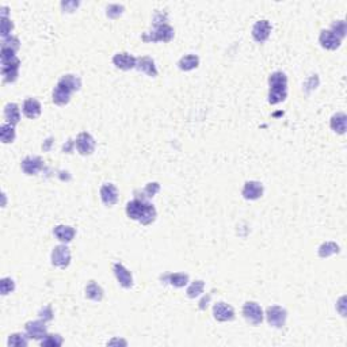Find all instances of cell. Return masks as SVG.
<instances>
[{"instance_id": "32", "label": "cell", "mask_w": 347, "mask_h": 347, "mask_svg": "<svg viewBox=\"0 0 347 347\" xmlns=\"http://www.w3.org/2000/svg\"><path fill=\"white\" fill-rule=\"evenodd\" d=\"M64 343V341H62V338H61L60 335H57V334H52V335H48L46 334V336L43 338L42 341H41V346H45V347H59L61 346Z\"/></svg>"}, {"instance_id": "18", "label": "cell", "mask_w": 347, "mask_h": 347, "mask_svg": "<svg viewBox=\"0 0 347 347\" xmlns=\"http://www.w3.org/2000/svg\"><path fill=\"white\" fill-rule=\"evenodd\" d=\"M136 68H137L140 72L146 73V75L151 76V78L158 76V69H156V65H155V61H153V59H151V57H148V56L139 57V59H137V62H136Z\"/></svg>"}, {"instance_id": "23", "label": "cell", "mask_w": 347, "mask_h": 347, "mask_svg": "<svg viewBox=\"0 0 347 347\" xmlns=\"http://www.w3.org/2000/svg\"><path fill=\"white\" fill-rule=\"evenodd\" d=\"M198 65H200V59H198V56L197 55H186L178 61V67H179V69H182L184 72L193 71V69H195Z\"/></svg>"}, {"instance_id": "36", "label": "cell", "mask_w": 347, "mask_h": 347, "mask_svg": "<svg viewBox=\"0 0 347 347\" xmlns=\"http://www.w3.org/2000/svg\"><path fill=\"white\" fill-rule=\"evenodd\" d=\"M12 29H14V24H12L11 20L7 17H1V37L7 38V37L11 36L10 33L12 31Z\"/></svg>"}, {"instance_id": "37", "label": "cell", "mask_w": 347, "mask_h": 347, "mask_svg": "<svg viewBox=\"0 0 347 347\" xmlns=\"http://www.w3.org/2000/svg\"><path fill=\"white\" fill-rule=\"evenodd\" d=\"M159 190H160V184H159L158 182H151L145 186L144 194H145V197H148V198H152V197L158 194Z\"/></svg>"}, {"instance_id": "33", "label": "cell", "mask_w": 347, "mask_h": 347, "mask_svg": "<svg viewBox=\"0 0 347 347\" xmlns=\"http://www.w3.org/2000/svg\"><path fill=\"white\" fill-rule=\"evenodd\" d=\"M331 31H332L336 37H339L341 40H343V38L346 37L347 31L346 22H345V20H335V22L332 23V26H331Z\"/></svg>"}, {"instance_id": "12", "label": "cell", "mask_w": 347, "mask_h": 347, "mask_svg": "<svg viewBox=\"0 0 347 347\" xmlns=\"http://www.w3.org/2000/svg\"><path fill=\"white\" fill-rule=\"evenodd\" d=\"M213 316L217 322H231L235 319V311L231 305L220 301L213 306Z\"/></svg>"}, {"instance_id": "11", "label": "cell", "mask_w": 347, "mask_h": 347, "mask_svg": "<svg viewBox=\"0 0 347 347\" xmlns=\"http://www.w3.org/2000/svg\"><path fill=\"white\" fill-rule=\"evenodd\" d=\"M113 270H114V274H116L118 284H120L123 289H130V287L133 286V277H132V273H130L122 263H114Z\"/></svg>"}, {"instance_id": "39", "label": "cell", "mask_w": 347, "mask_h": 347, "mask_svg": "<svg viewBox=\"0 0 347 347\" xmlns=\"http://www.w3.org/2000/svg\"><path fill=\"white\" fill-rule=\"evenodd\" d=\"M317 84H319V78H317V75H313L312 78H309V79L305 82V84H304L305 92L308 94V92L311 91V90H315V88L317 87Z\"/></svg>"}, {"instance_id": "28", "label": "cell", "mask_w": 347, "mask_h": 347, "mask_svg": "<svg viewBox=\"0 0 347 347\" xmlns=\"http://www.w3.org/2000/svg\"><path fill=\"white\" fill-rule=\"evenodd\" d=\"M0 140L3 144H10L15 140V129L10 123H3L0 126Z\"/></svg>"}, {"instance_id": "8", "label": "cell", "mask_w": 347, "mask_h": 347, "mask_svg": "<svg viewBox=\"0 0 347 347\" xmlns=\"http://www.w3.org/2000/svg\"><path fill=\"white\" fill-rule=\"evenodd\" d=\"M75 145H76L78 152L80 155H84V156L85 155H91L95 151V140H94L91 134L87 133V132H83L76 137Z\"/></svg>"}, {"instance_id": "14", "label": "cell", "mask_w": 347, "mask_h": 347, "mask_svg": "<svg viewBox=\"0 0 347 347\" xmlns=\"http://www.w3.org/2000/svg\"><path fill=\"white\" fill-rule=\"evenodd\" d=\"M319 42L322 45V48L327 50H336L341 46L342 40L339 37H336L331 30H323L319 36Z\"/></svg>"}, {"instance_id": "4", "label": "cell", "mask_w": 347, "mask_h": 347, "mask_svg": "<svg viewBox=\"0 0 347 347\" xmlns=\"http://www.w3.org/2000/svg\"><path fill=\"white\" fill-rule=\"evenodd\" d=\"M172 38H174V29L168 23H162L156 24L151 33H145L143 36V41H145V42H158V41L170 42Z\"/></svg>"}, {"instance_id": "29", "label": "cell", "mask_w": 347, "mask_h": 347, "mask_svg": "<svg viewBox=\"0 0 347 347\" xmlns=\"http://www.w3.org/2000/svg\"><path fill=\"white\" fill-rule=\"evenodd\" d=\"M339 252V245L334 242H326L319 247V256L320 258H328Z\"/></svg>"}, {"instance_id": "27", "label": "cell", "mask_w": 347, "mask_h": 347, "mask_svg": "<svg viewBox=\"0 0 347 347\" xmlns=\"http://www.w3.org/2000/svg\"><path fill=\"white\" fill-rule=\"evenodd\" d=\"M164 280L168 281L172 286L183 287L189 282V275L184 274V273H174V274H168L167 277H164Z\"/></svg>"}, {"instance_id": "16", "label": "cell", "mask_w": 347, "mask_h": 347, "mask_svg": "<svg viewBox=\"0 0 347 347\" xmlns=\"http://www.w3.org/2000/svg\"><path fill=\"white\" fill-rule=\"evenodd\" d=\"M136 62H137V59L134 56L129 55V53H117L113 57V64L116 65L118 69H122V71H130L136 68Z\"/></svg>"}, {"instance_id": "41", "label": "cell", "mask_w": 347, "mask_h": 347, "mask_svg": "<svg viewBox=\"0 0 347 347\" xmlns=\"http://www.w3.org/2000/svg\"><path fill=\"white\" fill-rule=\"evenodd\" d=\"M78 6H79V1H62V3H61L62 10L67 12L75 11V10L78 8Z\"/></svg>"}, {"instance_id": "21", "label": "cell", "mask_w": 347, "mask_h": 347, "mask_svg": "<svg viewBox=\"0 0 347 347\" xmlns=\"http://www.w3.org/2000/svg\"><path fill=\"white\" fill-rule=\"evenodd\" d=\"M53 233H55V236L60 242H62V243H69V242H72L73 238H75V235H76V231L73 229L72 226H68V225H57L53 229Z\"/></svg>"}, {"instance_id": "13", "label": "cell", "mask_w": 347, "mask_h": 347, "mask_svg": "<svg viewBox=\"0 0 347 347\" xmlns=\"http://www.w3.org/2000/svg\"><path fill=\"white\" fill-rule=\"evenodd\" d=\"M101 200L103 202L106 206H113L116 205L117 201H118V190L117 187L113 184V183H106L101 187Z\"/></svg>"}, {"instance_id": "31", "label": "cell", "mask_w": 347, "mask_h": 347, "mask_svg": "<svg viewBox=\"0 0 347 347\" xmlns=\"http://www.w3.org/2000/svg\"><path fill=\"white\" fill-rule=\"evenodd\" d=\"M204 287H205V282L201 280L194 281L189 287H187V296L190 299H195L198 297L202 292H204Z\"/></svg>"}, {"instance_id": "34", "label": "cell", "mask_w": 347, "mask_h": 347, "mask_svg": "<svg viewBox=\"0 0 347 347\" xmlns=\"http://www.w3.org/2000/svg\"><path fill=\"white\" fill-rule=\"evenodd\" d=\"M14 289H15V282L10 277L1 278V281H0V292L3 296H7L8 293L14 292Z\"/></svg>"}, {"instance_id": "25", "label": "cell", "mask_w": 347, "mask_h": 347, "mask_svg": "<svg viewBox=\"0 0 347 347\" xmlns=\"http://www.w3.org/2000/svg\"><path fill=\"white\" fill-rule=\"evenodd\" d=\"M103 289L99 286L95 281H91L85 287V297L92 300V301H101L103 299Z\"/></svg>"}, {"instance_id": "24", "label": "cell", "mask_w": 347, "mask_h": 347, "mask_svg": "<svg viewBox=\"0 0 347 347\" xmlns=\"http://www.w3.org/2000/svg\"><path fill=\"white\" fill-rule=\"evenodd\" d=\"M4 117H6L7 123H10L12 126H15L20 120V111L17 103H8L4 107Z\"/></svg>"}, {"instance_id": "22", "label": "cell", "mask_w": 347, "mask_h": 347, "mask_svg": "<svg viewBox=\"0 0 347 347\" xmlns=\"http://www.w3.org/2000/svg\"><path fill=\"white\" fill-rule=\"evenodd\" d=\"M347 126V116L345 113H336L331 118V129L335 133L343 134L346 132Z\"/></svg>"}, {"instance_id": "20", "label": "cell", "mask_w": 347, "mask_h": 347, "mask_svg": "<svg viewBox=\"0 0 347 347\" xmlns=\"http://www.w3.org/2000/svg\"><path fill=\"white\" fill-rule=\"evenodd\" d=\"M41 103L37 101V99H34V98H27L26 101H24L23 103V114L27 118H31V120H34V118H37V117L41 114Z\"/></svg>"}, {"instance_id": "42", "label": "cell", "mask_w": 347, "mask_h": 347, "mask_svg": "<svg viewBox=\"0 0 347 347\" xmlns=\"http://www.w3.org/2000/svg\"><path fill=\"white\" fill-rule=\"evenodd\" d=\"M209 301H210V294H207V296H205L204 299L200 301V309H206V306H207V304H209Z\"/></svg>"}, {"instance_id": "6", "label": "cell", "mask_w": 347, "mask_h": 347, "mask_svg": "<svg viewBox=\"0 0 347 347\" xmlns=\"http://www.w3.org/2000/svg\"><path fill=\"white\" fill-rule=\"evenodd\" d=\"M266 317H267V322L271 327L282 328L285 326V323H286L287 312L284 308L278 306V305H273V306H268L267 308Z\"/></svg>"}, {"instance_id": "38", "label": "cell", "mask_w": 347, "mask_h": 347, "mask_svg": "<svg viewBox=\"0 0 347 347\" xmlns=\"http://www.w3.org/2000/svg\"><path fill=\"white\" fill-rule=\"evenodd\" d=\"M123 6H121V4H110L109 7H107V17L109 18H118L120 15H121L122 12H123Z\"/></svg>"}, {"instance_id": "40", "label": "cell", "mask_w": 347, "mask_h": 347, "mask_svg": "<svg viewBox=\"0 0 347 347\" xmlns=\"http://www.w3.org/2000/svg\"><path fill=\"white\" fill-rule=\"evenodd\" d=\"M40 316H41V319H42L43 322H50V320L53 319V311H52V306H50V305H48V306H45L43 309H41V311H40Z\"/></svg>"}, {"instance_id": "17", "label": "cell", "mask_w": 347, "mask_h": 347, "mask_svg": "<svg viewBox=\"0 0 347 347\" xmlns=\"http://www.w3.org/2000/svg\"><path fill=\"white\" fill-rule=\"evenodd\" d=\"M43 168V160L38 156H27L22 162V170L26 175H37Z\"/></svg>"}, {"instance_id": "3", "label": "cell", "mask_w": 347, "mask_h": 347, "mask_svg": "<svg viewBox=\"0 0 347 347\" xmlns=\"http://www.w3.org/2000/svg\"><path fill=\"white\" fill-rule=\"evenodd\" d=\"M0 59H1L3 80L6 83H14L15 80L18 79L19 65H20V60L15 55V50L8 48H1Z\"/></svg>"}, {"instance_id": "19", "label": "cell", "mask_w": 347, "mask_h": 347, "mask_svg": "<svg viewBox=\"0 0 347 347\" xmlns=\"http://www.w3.org/2000/svg\"><path fill=\"white\" fill-rule=\"evenodd\" d=\"M71 95H72V91H71L69 88L57 83L55 91H53V98H52V99H53V103L57 104V106H65V104L69 103Z\"/></svg>"}, {"instance_id": "30", "label": "cell", "mask_w": 347, "mask_h": 347, "mask_svg": "<svg viewBox=\"0 0 347 347\" xmlns=\"http://www.w3.org/2000/svg\"><path fill=\"white\" fill-rule=\"evenodd\" d=\"M27 338H29V336L23 335V334H12V335H10V338H8L7 345L10 347H26L29 345Z\"/></svg>"}, {"instance_id": "35", "label": "cell", "mask_w": 347, "mask_h": 347, "mask_svg": "<svg viewBox=\"0 0 347 347\" xmlns=\"http://www.w3.org/2000/svg\"><path fill=\"white\" fill-rule=\"evenodd\" d=\"M19 40L17 38V37L14 36H10L7 37V38H3V41H1V48H8V49H12V50H18L19 49Z\"/></svg>"}, {"instance_id": "1", "label": "cell", "mask_w": 347, "mask_h": 347, "mask_svg": "<svg viewBox=\"0 0 347 347\" xmlns=\"http://www.w3.org/2000/svg\"><path fill=\"white\" fill-rule=\"evenodd\" d=\"M126 214L129 219L136 220L143 225H149L156 220V209L152 204L146 202L143 198H134L133 201L128 202Z\"/></svg>"}, {"instance_id": "15", "label": "cell", "mask_w": 347, "mask_h": 347, "mask_svg": "<svg viewBox=\"0 0 347 347\" xmlns=\"http://www.w3.org/2000/svg\"><path fill=\"white\" fill-rule=\"evenodd\" d=\"M242 195L245 200H258L263 195V186L261 182L256 181H248L244 183V187L242 190Z\"/></svg>"}, {"instance_id": "7", "label": "cell", "mask_w": 347, "mask_h": 347, "mask_svg": "<svg viewBox=\"0 0 347 347\" xmlns=\"http://www.w3.org/2000/svg\"><path fill=\"white\" fill-rule=\"evenodd\" d=\"M71 263V251L67 245L61 244L52 251V265L59 268H67Z\"/></svg>"}, {"instance_id": "5", "label": "cell", "mask_w": 347, "mask_h": 347, "mask_svg": "<svg viewBox=\"0 0 347 347\" xmlns=\"http://www.w3.org/2000/svg\"><path fill=\"white\" fill-rule=\"evenodd\" d=\"M244 319L252 326H258L263 322V311L261 305L255 301H247L243 305Z\"/></svg>"}, {"instance_id": "10", "label": "cell", "mask_w": 347, "mask_h": 347, "mask_svg": "<svg viewBox=\"0 0 347 347\" xmlns=\"http://www.w3.org/2000/svg\"><path fill=\"white\" fill-rule=\"evenodd\" d=\"M271 34V24L266 19L258 20L254 27H252V37L256 42L263 43L268 40V37Z\"/></svg>"}, {"instance_id": "9", "label": "cell", "mask_w": 347, "mask_h": 347, "mask_svg": "<svg viewBox=\"0 0 347 347\" xmlns=\"http://www.w3.org/2000/svg\"><path fill=\"white\" fill-rule=\"evenodd\" d=\"M46 322L43 320H34V322H29L26 323L24 326V329H26V334L29 338L31 339H36V341H40V339H43L46 334H48V328H46Z\"/></svg>"}, {"instance_id": "26", "label": "cell", "mask_w": 347, "mask_h": 347, "mask_svg": "<svg viewBox=\"0 0 347 347\" xmlns=\"http://www.w3.org/2000/svg\"><path fill=\"white\" fill-rule=\"evenodd\" d=\"M57 83H59V84H62L64 87H67V88H69L72 92L79 91L80 87H82V82H80L79 78L75 76V75H64V76H61L60 79H59Z\"/></svg>"}, {"instance_id": "2", "label": "cell", "mask_w": 347, "mask_h": 347, "mask_svg": "<svg viewBox=\"0 0 347 347\" xmlns=\"http://www.w3.org/2000/svg\"><path fill=\"white\" fill-rule=\"evenodd\" d=\"M270 91H268V103L278 104L284 102L287 97V76L281 71H275L268 78Z\"/></svg>"}]
</instances>
